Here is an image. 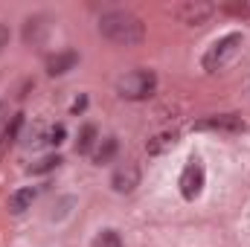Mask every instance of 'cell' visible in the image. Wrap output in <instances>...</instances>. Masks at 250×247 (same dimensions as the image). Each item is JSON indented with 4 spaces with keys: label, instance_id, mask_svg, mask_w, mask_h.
<instances>
[{
    "label": "cell",
    "instance_id": "4fadbf2b",
    "mask_svg": "<svg viewBox=\"0 0 250 247\" xmlns=\"http://www.w3.org/2000/svg\"><path fill=\"white\" fill-rule=\"evenodd\" d=\"M21 125H23V114H15L12 117V123L3 128V137H0V157H3V151L18 140V131H21Z\"/></svg>",
    "mask_w": 250,
    "mask_h": 247
},
{
    "label": "cell",
    "instance_id": "277c9868",
    "mask_svg": "<svg viewBox=\"0 0 250 247\" xmlns=\"http://www.w3.org/2000/svg\"><path fill=\"white\" fill-rule=\"evenodd\" d=\"M172 12H175V18H178L181 23H187V26H204V23L215 15V6H212V3H204V0H184V3H178Z\"/></svg>",
    "mask_w": 250,
    "mask_h": 247
},
{
    "label": "cell",
    "instance_id": "7c38bea8",
    "mask_svg": "<svg viewBox=\"0 0 250 247\" xmlns=\"http://www.w3.org/2000/svg\"><path fill=\"white\" fill-rule=\"evenodd\" d=\"M114 154H117V137H105V140H99V145H96V151H93V163H111L114 160Z\"/></svg>",
    "mask_w": 250,
    "mask_h": 247
},
{
    "label": "cell",
    "instance_id": "8992f818",
    "mask_svg": "<svg viewBox=\"0 0 250 247\" xmlns=\"http://www.w3.org/2000/svg\"><path fill=\"white\" fill-rule=\"evenodd\" d=\"M195 131H245V120L236 114H218V117H207L201 123H195Z\"/></svg>",
    "mask_w": 250,
    "mask_h": 247
},
{
    "label": "cell",
    "instance_id": "ac0fdd59",
    "mask_svg": "<svg viewBox=\"0 0 250 247\" xmlns=\"http://www.w3.org/2000/svg\"><path fill=\"white\" fill-rule=\"evenodd\" d=\"M9 38H12L9 26H6V23H0V50H3V47H9Z\"/></svg>",
    "mask_w": 250,
    "mask_h": 247
},
{
    "label": "cell",
    "instance_id": "6da1fadb",
    "mask_svg": "<svg viewBox=\"0 0 250 247\" xmlns=\"http://www.w3.org/2000/svg\"><path fill=\"white\" fill-rule=\"evenodd\" d=\"M99 35L120 47H137L146 38V26L134 12L117 9V12H105L99 18Z\"/></svg>",
    "mask_w": 250,
    "mask_h": 247
},
{
    "label": "cell",
    "instance_id": "8fae6325",
    "mask_svg": "<svg viewBox=\"0 0 250 247\" xmlns=\"http://www.w3.org/2000/svg\"><path fill=\"white\" fill-rule=\"evenodd\" d=\"M96 140H99V131H96V125H93V123L82 125V131H79V140H76V151H79V154H90V151H93V145H96Z\"/></svg>",
    "mask_w": 250,
    "mask_h": 247
},
{
    "label": "cell",
    "instance_id": "5bb4252c",
    "mask_svg": "<svg viewBox=\"0 0 250 247\" xmlns=\"http://www.w3.org/2000/svg\"><path fill=\"white\" fill-rule=\"evenodd\" d=\"M44 21H47V18H41V15L26 21V26H23V41H26V44H32V41L41 38V32H44V26H47Z\"/></svg>",
    "mask_w": 250,
    "mask_h": 247
},
{
    "label": "cell",
    "instance_id": "52a82bcc",
    "mask_svg": "<svg viewBox=\"0 0 250 247\" xmlns=\"http://www.w3.org/2000/svg\"><path fill=\"white\" fill-rule=\"evenodd\" d=\"M111 186H114V192H120V195H128V192H134V189L140 186V169H137L134 163H123V166L114 172V178H111Z\"/></svg>",
    "mask_w": 250,
    "mask_h": 247
},
{
    "label": "cell",
    "instance_id": "2e32d148",
    "mask_svg": "<svg viewBox=\"0 0 250 247\" xmlns=\"http://www.w3.org/2000/svg\"><path fill=\"white\" fill-rule=\"evenodd\" d=\"M59 163H62V157H59V154H50V157H44V160H38V163H35V166L29 169V172H32V175H44V172H50V169H56Z\"/></svg>",
    "mask_w": 250,
    "mask_h": 247
},
{
    "label": "cell",
    "instance_id": "30bf717a",
    "mask_svg": "<svg viewBox=\"0 0 250 247\" xmlns=\"http://www.w3.org/2000/svg\"><path fill=\"white\" fill-rule=\"evenodd\" d=\"M175 143H178V134H175V131H160V134H154V137L146 143V151H148L151 157H157V154L175 148Z\"/></svg>",
    "mask_w": 250,
    "mask_h": 247
},
{
    "label": "cell",
    "instance_id": "9c48e42d",
    "mask_svg": "<svg viewBox=\"0 0 250 247\" xmlns=\"http://www.w3.org/2000/svg\"><path fill=\"white\" fill-rule=\"evenodd\" d=\"M32 201H35V189L32 186H23V189H18V192H12L9 195V212L12 215H23L29 206H32Z\"/></svg>",
    "mask_w": 250,
    "mask_h": 247
},
{
    "label": "cell",
    "instance_id": "e0dca14e",
    "mask_svg": "<svg viewBox=\"0 0 250 247\" xmlns=\"http://www.w3.org/2000/svg\"><path fill=\"white\" fill-rule=\"evenodd\" d=\"M64 140V125H56V128H50V140L47 143H53V145H59Z\"/></svg>",
    "mask_w": 250,
    "mask_h": 247
},
{
    "label": "cell",
    "instance_id": "9a60e30c",
    "mask_svg": "<svg viewBox=\"0 0 250 247\" xmlns=\"http://www.w3.org/2000/svg\"><path fill=\"white\" fill-rule=\"evenodd\" d=\"M90 247H123V239H120L117 230H102V233L93 239V245Z\"/></svg>",
    "mask_w": 250,
    "mask_h": 247
},
{
    "label": "cell",
    "instance_id": "5b68a950",
    "mask_svg": "<svg viewBox=\"0 0 250 247\" xmlns=\"http://www.w3.org/2000/svg\"><path fill=\"white\" fill-rule=\"evenodd\" d=\"M178 186H181V195L187 201H195L201 195V189H204V166H201V160H189L187 169L181 172Z\"/></svg>",
    "mask_w": 250,
    "mask_h": 247
},
{
    "label": "cell",
    "instance_id": "3957f363",
    "mask_svg": "<svg viewBox=\"0 0 250 247\" xmlns=\"http://www.w3.org/2000/svg\"><path fill=\"white\" fill-rule=\"evenodd\" d=\"M242 32H230V35H224V38H218L207 53H204V59H201V67L207 70V73H215V70H221L224 64L230 62L236 53H239V47H242Z\"/></svg>",
    "mask_w": 250,
    "mask_h": 247
},
{
    "label": "cell",
    "instance_id": "7a4b0ae2",
    "mask_svg": "<svg viewBox=\"0 0 250 247\" xmlns=\"http://www.w3.org/2000/svg\"><path fill=\"white\" fill-rule=\"evenodd\" d=\"M157 87V76L151 70H131L117 79V93L123 99H131V102H140V99H148Z\"/></svg>",
    "mask_w": 250,
    "mask_h": 247
},
{
    "label": "cell",
    "instance_id": "ba28073f",
    "mask_svg": "<svg viewBox=\"0 0 250 247\" xmlns=\"http://www.w3.org/2000/svg\"><path fill=\"white\" fill-rule=\"evenodd\" d=\"M79 62V56L73 53V50H64V53H56V56H50L47 59V73L50 76H64L67 70H73Z\"/></svg>",
    "mask_w": 250,
    "mask_h": 247
}]
</instances>
